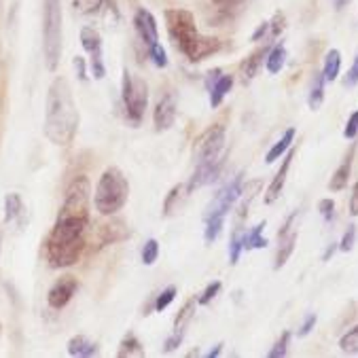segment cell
<instances>
[{
  "mask_svg": "<svg viewBox=\"0 0 358 358\" xmlns=\"http://www.w3.org/2000/svg\"><path fill=\"white\" fill-rule=\"evenodd\" d=\"M121 100L125 115L131 125H140L142 117H145L147 104H149V85L145 79L131 75L129 70H123V81H121Z\"/></svg>",
  "mask_w": 358,
  "mask_h": 358,
  "instance_id": "cell-6",
  "label": "cell"
},
{
  "mask_svg": "<svg viewBox=\"0 0 358 358\" xmlns=\"http://www.w3.org/2000/svg\"><path fill=\"white\" fill-rule=\"evenodd\" d=\"M159 257V242L157 240H149L142 248V263L145 265H153Z\"/></svg>",
  "mask_w": 358,
  "mask_h": 358,
  "instance_id": "cell-36",
  "label": "cell"
},
{
  "mask_svg": "<svg viewBox=\"0 0 358 358\" xmlns=\"http://www.w3.org/2000/svg\"><path fill=\"white\" fill-rule=\"evenodd\" d=\"M81 115L66 77H55L49 85L43 134L55 147H68L75 140Z\"/></svg>",
  "mask_w": 358,
  "mask_h": 358,
  "instance_id": "cell-2",
  "label": "cell"
},
{
  "mask_svg": "<svg viewBox=\"0 0 358 358\" xmlns=\"http://www.w3.org/2000/svg\"><path fill=\"white\" fill-rule=\"evenodd\" d=\"M354 242H356V225H350L348 231L343 234L341 242H339V250L341 252H350L354 248Z\"/></svg>",
  "mask_w": 358,
  "mask_h": 358,
  "instance_id": "cell-38",
  "label": "cell"
},
{
  "mask_svg": "<svg viewBox=\"0 0 358 358\" xmlns=\"http://www.w3.org/2000/svg\"><path fill=\"white\" fill-rule=\"evenodd\" d=\"M324 75H322V70L320 73L314 75V81H312V90H310V96H308V106L312 110H318L324 102Z\"/></svg>",
  "mask_w": 358,
  "mask_h": 358,
  "instance_id": "cell-28",
  "label": "cell"
},
{
  "mask_svg": "<svg viewBox=\"0 0 358 358\" xmlns=\"http://www.w3.org/2000/svg\"><path fill=\"white\" fill-rule=\"evenodd\" d=\"M68 354L70 356H79V358H90V356H98V343H94L90 337L85 335H75V337H70L68 341Z\"/></svg>",
  "mask_w": 358,
  "mask_h": 358,
  "instance_id": "cell-21",
  "label": "cell"
},
{
  "mask_svg": "<svg viewBox=\"0 0 358 358\" xmlns=\"http://www.w3.org/2000/svg\"><path fill=\"white\" fill-rule=\"evenodd\" d=\"M295 155H297V151H295V149H289V151H286V157L282 159L280 170L275 172L273 180L269 182V187H267V191H265V203H273V201L282 195V191H284L286 178H289V170H291V164H293Z\"/></svg>",
  "mask_w": 358,
  "mask_h": 358,
  "instance_id": "cell-13",
  "label": "cell"
},
{
  "mask_svg": "<svg viewBox=\"0 0 358 358\" xmlns=\"http://www.w3.org/2000/svg\"><path fill=\"white\" fill-rule=\"evenodd\" d=\"M79 289V280L75 275H62L47 295V303L51 310H64L70 301H73L75 293Z\"/></svg>",
  "mask_w": 358,
  "mask_h": 358,
  "instance_id": "cell-11",
  "label": "cell"
},
{
  "mask_svg": "<svg viewBox=\"0 0 358 358\" xmlns=\"http://www.w3.org/2000/svg\"><path fill=\"white\" fill-rule=\"evenodd\" d=\"M343 136H345L348 140H354V138L358 136V110L350 115V119H348V123H345V129H343Z\"/></svg>",
  "mask_w": 358,
  "mask_h": 358,
  "instance_id": "cell-42",
  "label": "cell"
},
{
  "mask_svg": "<svg viewBox=\"0 0 358 358\" xmlns=\"http://www.w3.org/2000/svg\"><path fill=\"white\" fill-rule=\"evenodd\" d=\"M339 250V242H333V244H329V248H327V252L322 255V261H329L335 252Z\"/></svg>",
  "mask_w": 358,
  "mask_h": 358,
  "instance_id": "cell-46",
  "label": "cell"
},
{
  "mask_svg": "<svg viewBox=\"0 0 358 358\" xmlns=\"http://www.w3.org/2000/svg\"><path fill=\"white\" fill-rule=\"evenodd\" d=\"M343 85L345 87H356L358 85V51H356V57H354V62H352V66L348 70V75L343 79Z\"/></svg>",
  "mask_w": 358,
  "mask_h": 358,
  "instance_id": "cell-41",
  "label": "cell"
},
{
  "mask_svg": "<svg viewBox=\"0 0 358 358\" xmlns=\"http://www.w3.org/2000/svg\"><path fill=\"white\" fill-rule=\"evenodd\" d=\"M149 57L153 59V64L157 68H166L168 66V53H166V49L159 43L153 45V47H149Z\"/></svg>",
  "mask_w": 358,
  "mask_h": 358,
  "instance_id": "cell-37",
  "label": "cell"
},
{
  "mask_svg": "<svg viewBox=\"0 0 358 358\" xmlns=\"http://www.w3.org/2000/svg\"><path fill=\"white\" fill-rule=\"evenodd\" d=\"M225 151V125L208 127L195 142V164H223Z\"/></svg>",
  "mask_w": 358,
  "mask_h": 358,
  "instance_id": "cell-7",
  "label": "cell"
},
{
  "mask_svg": "<svg viewBox=\"0 0 358 358\" xmlns=\"http://www.w3.org/2000/svg\"><path fill=\"white\" fill-rule=\"evenodd\" d=\"M81 45L90 53V68L96 81L106 77V66H104V55H102V36L96 28L85 26L81 30Z\"/></svg>",
  "mask_w": 358,
  "mask_h": 358,
  "instance_id": "cell-10",
  "label": "cell"
},
{
  "mask_svg": "<svg viewBox=\"0 0 358 358\" xmlns=\"http://www.w3.org/2000/svg\"><path fill=\"white\" fill-rule=\"evenodd\" d=\"M191 197V189L187 182H180L176 185L168 195H166V201H164V217H176V214L185 208V203L189 201Z\"/></svg>",
  "mask_w": 358,
  "mask_h": 358,
  "instance_id": "cell-16",
  "label": "cell"
},
{
  "mask_svg": "<svg viewBox=\"0 0 358 358\" xmlns=\"http://www.w3.org/2000/svg\"><path fill=\"white\" fill-rule=\"evenodd\" d=\"M0 335H3V324H0Z\"/></svg>",
  "mask_w": 358,
  "mask_h": 358,
  "instance_id": "cell-51",
  "label": "cell"
},
{
  "mask_svg": "<svg viewBox=\"0 0 358 358\" xmlns=\"http://www.w3.org/2000/svg\"><path fill=\"white\" fill-rule=\"evenodd\" d=\"M98 236H100V244L108 246L115 242H123L129 238V227L125 225V221L121 219H113L110 223H104L98 227Z\"/></svg>",
  "mask_w": 358,
  "mask_h": 358,
  "instance_id": "cell-17",
  "label": "cell"
},
{
  "mask_svg": "<svg viewBox=\"0 0 358 358\" xmlns=\"http://www.w3.org/2000/svg\"><path fill=\"white\" fill-rule=\"evenodd\" d=\"M242 187H244V174L240 172L212 197V201L206 208L203 221L206 219H227V214L231 212V208L238 203V199L242 195Z\"/></svg>",
  "mask_w": 358,
  "mask_h": 358,
  "instance_id": "cell-8",
  "label": "cell"
},
{
  "mask_svg": "<svg viewBox=\"0 0 358 358\" xmlns=\"http://www.w3.org/2000/svg\"><path fill=\"white\" fill-rule=\"evenodd\" d=\"M269 49H271V43H265L263 47H259L257 51H252V53L240 64V77H242V83H244V85H248V83L257 77V73L261 70V66L265 64V57H267Z\"/></svg>",
  "mask_w": 358,
  "mask_h": 358,
  "instance_id": "cell-15",
  "label": "cell"
},
{
  "mask_svg": "<svg viewBox=\"0 0 358 358\" xmlns=\"http://www.w3.org/2000/svg\"><path fill=\"white\" fill-rule=\"evenodd\" d=\"M221 350H223V343H217V345H214L210 352H208V358H214V356H219L221 354Z\"/></svg>",
  "mask_w": 358,
  "mask_h": 358,
  "instance_id": "cell-49",
  "label": "cell"
},
{
  "mask_svg": "<svg viewBox=\"0 0 358 358\" xmlns=\"http://www.w3.org/2000/svg\"><path fill=\"white\" fill-rule=\"evenodd\" d=\"M73 64H75V70H77V77H79L81 81H87V64H85V57L77 55Z\"/></svg>",
  "mask_w": 358,
  "mask_h": 358,
  "instance_id": "cell-43",
  "label": "cell"
},
{
  "mask_svg": "<svg viewBox=\"0 0 358 358\" xmlns=\"http://www.w3.org/2000/svg\"><path fill=\"white\" fill-rule=\"evenodd\" d=\"M284 64H286V47H284L282 43L271 45V49H269V53H267V57H265V68H267V73H269V75H278L280 70L284 68Z\"/></svg>",
  "mask_w": 358,
  "mask_h": 358,
  "instance_id": "cell-25",
  "label": "cell"
},
{
  "mask_svg": "<svg viewBox=\"0 0 358 358\" xmlns=\"http://www.w3.org/2000/svg\"><path fill=\"white\" fill-rule=\"evenodd\" d=\"M119 358H127V356H145V350H142V343L138 341V337L134 333H127L117 350Z\"/></svg>",
  "mask_w": 358,
  "mask_h": 358,
  "instance_id": "cell-29",
  "label": "cell"
},
{
  "mask_svg": "<svg viewBox=\"0 0 358 358\" xmlns=\"http://www.w3.org/2000/svg\"><path fill=\"white\" fill-rule=\"evenodd\" d=\"M350 214H352V217H358V182H354V187H352V195H350Z\"/></svg>",
  "mask_w": 358,
  "mask_h": 358,
  "instance_id": "cell-45",
  "label": "cell"
},
{
  "mask_svg": "<svg viewBox=\"0 0 358 358\" xmlns=\"http://www.w3.org/2000/svg\"><path fill=\"white\" fill-rule=\"evenodd\" d=\"M90 195L87 176H77L68 185L57 219L45 240V257L53 269L79 263L85 248V231L90 225Z\"/></svg>",
  "mask_w": 358,
  "mask_h": 358,
  "instance_id": "cell-1",
  "label": "cell"
},
{
  "mask_svg": "<svg viewBox=\"0 0 358 358\" xmlns=\"http://www.w3.org/2000/svg\"><path fill=\"white\" fill-rule=\"evenodd\" d=\"M127 197H129V182L125 174L117 166L106 168L96 187V195H94L96 210L102 217H113V214H117L127 203Z\"/></svg>",
  "mask_w": 358,
  "mask_h": 358,
  "instance_id": "cell-4",
  "label": "cell"
},
{
  "mask_svg": "<svg viewBox=\"0 0 358 358\" xmlns=\"http://www.w3.org/2000/svg\"><path fill=\"white\" fill-rule=\"evenodd\" d=\"M195 306H197V299H189L185 306H182V310L178 312V316H176V320H174V331H187V324L193 320V316H195Z\"/></svg>",
  "mask_w": 358,
  "mask_h": 358,
  "instance_id": "cell-30",
  "label": "cell"
},
{
  "mask_svg": "<svg viewBox=\"0 0 358 358\" xmlns=\"http://www.w3.org/2000/svg\"><path fill=\"white\" fill-rule=\"evenodd\" d=\"M289 341H291V333H289V331H284V333L280 335V339L273 343V348L267 352V356H269V358H282V356H286V352H289Z\"/></svg>",
  "mask_w": 358,
  "mask_h": 358,
  "instance_id": "cell-32",
  "label": "cell"
},
{
  "mask_svg": "<svg viewBox=\"0 0 358 358\" xmlns=\"http://www.w3.org/2000/svg\"><path fill=\"white\" fill-rule=\"evenodd\" d=\"M301 217V212L295 210L289 219L284 221L280 234H278V252H275V259H273V269H282L286 265V261L291 259L293 250H295V244H297V221Z\"/></svg>",
  "mask_w": 358,
  "mask_h": 358,
  "instance_id": "cell-9",
  "label": "cell"
},
{
  "mask_svg": "<svg viewBox=\"0 0 358 358\" xmlns=\"http://www.w3.org/2000/svg\"><path fill=\"white\" fill-rule=\"evenodd\" d=\"M214 5H219V7H236V5H240L242 0H212Z\"/></svg>",
  "mask_w": 358,
  "mask_h": 358,
  "instance_id": "cell-47",
  "label": "cell"
},
{
  "mask_svg": "<svg viewBox=\"0 0 358 358\" xmlns=\"http://www.w3.org/2000/svg\"><path fill=\"white\" fill-rule=\"evenodd\" d=\"M176 293H178L176 286H168L166 291H162V293H159V297L155 299V310H157V312L168 310V308H170V303L176 299Z\"/></svg>",
  "mask_w": 358,
  "mask_h": 358,
  "instance_id": "cell-33",
  "label": "cell"
},
{
  "mask_svg": "<svg viewBox=\"0 0 358 358\" xmlns=\"http://www.w3.org/2000/svg\"><path fill=\"white\" fill-rule=\"evenodd\" d=\"M354 153H356V142L350 147V151L345 153L341 166L333 172V178L329 180V191L337 193V191H343L350 182V174H352V162H354Z\"/></svg>",
  "mask_w": 358,
  "mask_h": 358,
  "instance_id": "cell-18",
  "label": "cell"
},
{
  "mask_svg": "<svg viewBox=\"0 0 358 358\" xmlns=\"http://www.w3.org/2000/svg\"><path fill=\"white\" fill-rule=\"evenodd\" d=\"M221 289H223V284L219 282V280H214V282H210L206 289H203V293L199 295V299H197V303L199 306H208L214 297H217L219 293H221Z\"/></svg>",
  "mask_w": 358,
  "mask_h": 358,
  "instance_id": "cell-35",
  "label": "cell"
},
{
  "mask_svg": "<svg viewBox=\"0 0 358 358\" xmlns=\"http://www.w3.org/2000/svg\"><path fill=\"white\" fill-rule=\"evenodd\" d=\"M318 210H320L322 219H324L327 223H331V221L335 219V201H333V199H320V201H318Z\"/></svg>",
  "mask_w": 358,
  "mask_h": 358,
  "instance_id": "cell-39",
  "label": "cell"
},
{
  "mask_svg": "<svg viewBox=\"0 0 358 358\" xmlns=\"http://www.w3.org/2000/svg\"><path fill=\"white\" fill-rule=\"evenodd\" d=\"M350 3H352V0H333V5H335L337 11H343Z\"/></svg>",
  "mask_w": 358,
  "mask_h": 358,
  "instance_id": "cell-48",
  "label": "cell"
},
{
  "mask_svg": "<svg viewBox=\"0 0 358 358\" xmlns=\"http://www.w3.org/2000/svg\"><path fill=\"white\" fill-rule=\"evenodd\" d=\"M174 121H176V100L172 94H166V96H162V100L155 106L153 123H155L157 131H164V129H170L174 125Z\"/></svg>",
  "mask_w": 358,
  "mask_h": 358,
  "instance_id": "cell-14",
  "label": "cell"
},
{
  "mask_svg": "<svg viewBox=\"0 0 358 358\" xmlns=\"http://www.w3.org/2000/svg\"><path fill=\"white\" fill-rule=\"evenodd\" d=\"M263 229H265V221H261L259 225H255L252 229H248L242 236L244 250H257V248H265L267 246V240L263 238Z\"/></svg>",
  "mask_w": 358,
  "mask_h": 358,
  "instance_id": "cell-26",
  "label": "cell"
},
{
  "mask_svg": "<svg viewBox=\"0 0 358 358\" xmlns=\"http://www.w3.org/2000/svg\"><path fill=\"white\" fill-rule=\"evenodd\" d=\"M293 142H295V127H289L284 134H282V138L275 142V145L269 149V153L265 155V164H273V162H278L286 151H289L291 147H293Z\"/></svg>",
  "mask_w": 358,
  "mask_h": 358,
  "instance_id": "cell-23",
  "label": "cell"
},
{
  "mask_svg": "<svg viewBox=\"0 0 358 358\" xmlns=\"http://www.w3.org/2000/svg\"><path fill=\"white\" fill-rule=\"evenodd\" d=\"M5 223H17L20 227L26 225V206L20 193H9L5 197Z\"/></svg>",
  "mask_w": 358,
  "mask_h": 358,
  "instance_id": "cell-20",
  "label": "cell"
},
{
  "mask_svg": "<svg viewBox=\"0 0 358 358\" xmlns=\"http://www.w3.org/2000/svg\"><path fill=\"white\" fill-rule=\"evenodd\" d=\"M244 246H242V229H236L234 236H231V242H229V263L236 265L240 255H242Z\"/></svg>",
  "mask_w": 358,
  "mask_h": 358,
  "instance_id": "cell-34",
  "label": "cell"
},
{
  "mask_svg": "<svg viewBox=\"0 0 358 358\" xmlns=\"http://www.w3.org/2000/svg\"><path fill=\"white\" fill-rule=\"evenodd\" d=\"M259 189H261V180H252V182H248V187L242 191V195H240L242 201H240V206H238V229H240V225L244 223V219L248 217V208H250L255 195L259 193Z\"/></svg>",
  "mask_w": 358,
  "mask_h": 358,
  "instance_id": "cell-24",
  "label": "cell"
},
{
  "mask_svg": "<svg viewBox=\"0 0 358 358\" xmlns=\"http://www.w3.org/2000/svg\"><path fill=\"white\" fill-rule=\"evenodd\" d=\"M231 87H234V77L231 75H221L217 79V83L210 87V106L212 108H219L223 104L225 96L231 92Z\"/></svg>",
  "mask_w": 358,
  "mask_h": 358,
  "instance_id": "cell-22",
  "label": "cell"
},
{
  "mask_svg": "<svg viewBox=\"0 0 358 358\" xmlns=\"http://www.w3.org/2000/svg\"><path fill=\"white\" fill-rule=\"evenodd\" d=\"M339 348L343 354L356 356L358 354V324L354 329H350L341 339H339Z\"/></svg>",
  "mask_w": 358,
  "mask_h": 358,
  "instance_id": "cell-31",
  "label": "cell"
},
{
  "mask_svg": "<svg viewBox=\"0 0 358 358\" xmlns=\"http://www.w3.org/2000/svg\"><path fill=\"white\" fill-rule=\"evenodd\" d=\"M43 51L47 70L57 68L62 57V3L59 0H45L43 7Z\"/></svg>",
  "mask_w": 358,
  "mask_h": 358,
  "instance_id": "cell-5",
  "label": "cell"
},
{
  "mask_svg": "<svg viewBox=\"0 0 358 358\" xmlns=\"http://www.w3.org/2000/svg\"><path fill=\"white\" fill-rule=\"evenodd\" d=\"M182 339H185V331H174V333L164 341V352H166V354H168V352H174L176 348H180Z\"/></svg>",
  "mask_w": 358,
  "mask_h": 358,
  "instance_id": "cell-40",
  "label": "cell"
},
{
  "mask_svg": "<svg viewBox=\"0 0 358 358\" xmlns=\"http://www.w3.org/2000/svg\"><path fill=\"white\" fill-rule=\"evenodd\" d=\"M0 250H3V236H0Z\"/></svg>",
  "mask_w": 358,
  "mask_h": 358,
  "instance_id": "cell-50",
  "label": "cell"
},
{
  "mask_svg": "<svg viewBox=\"0 0 358 358\" xmlns=\"http://www.w3.org/2000/svg\"><path fill=\"white\" fill-rule=\"evenodd\" d=\"M339 70H341V53L337 49H331L327 51L324 55V66H322V75H324V81L331 83L339 77Z\"/></svg>",
  "mask_w": 358,
  "mask_h": 358,
  "instance_id": "cell-27",
  "label": "cell"
},
{
  "mask_svg": "<svg viewBox=\"0 0 358 358\" xmlns=\"http://www.w3.org/2000/svg\"><path fill=\"white\" fill-rule=\"evenodd\" d=\"M316 314H310L308 318H306V322L301 324V329H299V337H306V335H310V331L316 327Z\"/></svg>",
  "mask_w": 358,
  "mask_h": 358,
  "instance_id": "cell-44",
  "label": "cell"
},
{
  "mask_svg": "<svg viewBox=\"0 0 358 358\" xmlns=\"http://www.w3.org/2000/svg\"><path fill=\"white\" fill-rule=\"evenodd\" d=\"M284 28H286V17H284V13L278 11L269 22H263L257 28V32L252 34V41H265V43H269V41L278 38L284 32Z\"/></svg>",
  "mask_w": 358,
  "mask_h": 358,
  "instance_id": "cell-19",
  "label": "cell"
},
{
  "mask_svg": "<svg viewBox=\"0 0 358 358\" xmlns=\"http://www.w3.org/2000/svg\"><path fill=\"white\" fill-rule=\"evenodd\" d=\"M166 17V26H168V34L174 41L176 49L187 55V59L191 62H201L214 53L221 51V41L214 36H206L197 30L195 26V17L191 11L187 9H168L164 13Z\"/></svg>",
  "mask_w": 358,
  "mask_h": 358,
  "instance_id": "cell-3",
  "label": "cell"
},
{
  "mask_svg": "<svg viewBox=\"0 0 358 358\" xmlns=\"http://www.w3.org/2000/svg\"><path fill=\"white\" fill-rule=\"evenodd\" d=\"M134 28L140 36V41L149 47L157 45L159 43V28H157V20L153 17L151 11L147 9H138L136 15H134Z\"/></svg>",
  "mask_w": 358,
  "mask_h": 358,
  "instance_id": "cell-12",
  "label": "cell"
}]
</instances>
